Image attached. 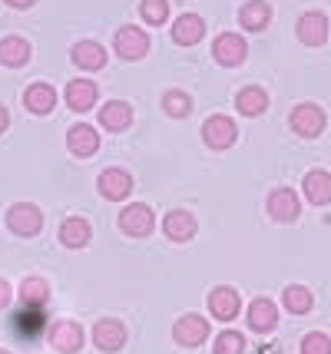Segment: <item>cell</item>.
<instances>
[{"label": "cell", "instance_id": "6da1fadb", "mask_svg": "<svg viewBox=\"0 0 331 354\" xmlns=\"http://www.w3.org/2000/svg\"><path fill=\"white\" fill-rule=\"evenodd\" d=\"M325 123H328V116H325V109L315 106V103H299V106L292 109V116H288L292 133H299L301 139L321 136V133H325Z\"/></svg>", "mask_w": 331, "mask_h": 354}, {"label": "cell", "instance_id": "7a4b0ae2", "mask_svg": "<svg viewBox=\"0 0 331 354\" xmlns=\"http://www.w3.org/2000/svg\"><path fill=\"white\" fill-rule=\"evenodd\" d=\"M7 229L20 235V239H33L37 232L44 229V212L30 205V202H14L7 209Z\"/></svg>", "mask_w": 331, "mask_h": 354}, {"label": "cell", "instance_id": "3957f363", "mask_svg": "<svg viewBox=\"0 0 331 354\" xmlns=\"http://www.w3.org/2000/svg\"><path fill=\"white\" fill-rule=\"evenodd\" d=\"M44 324H47V311H44V305H20V308L14 311V318H10L14 335L17 338H23V341L40 338Z\"/></svg>", "mask_w": 331, "mask_h": 354}, {"label": "cell", "instance_id": "277c9868", "mask_svg": "<svg viewBox=\"0 0 331 354\" xmlns=\"http://www.w3.org/2000/svg\"><path fill=\"white\" fill-rule=\"evenodd\" d=\"M202 139L209 149H229V146H236L238 139V129H236V120H229V116H209L202 123Z\"/></svg>", "mask_w": 331, "mask_h": 354}, {"label": "cell", "instance_id": "5b68a950", "mask_svg": "<svg viewBox=\"0 0 331 354\" xmlns=\"http://www.w3.org/2000/svg\"><path fill=\"white\" fill-rule=\"evenodd\" d=\"M113 50L123 57V60H142L146 53H149V33L140 30V27H120L116 30V40H113Z\"/></svg>", "mask_w": 331, "mask_h": 354}, {"label": "cell", "instance_id": "8992f818", "mask_svg": "<svg viewBox=\"0 0 331 354\" xmlns=\"http://www.w3.org/2000/svg\"><path fill=\"white\" fill-rule=\"evenodd\" d=\"M173 338L176 344H182V348H199L205 338H209V322H205L202 315H182V318H176L173 324Z\"/></svg>", "mask_w": 331, "mask_h": 354}, {"label": "cell", "instance_id": "52a82bcc", "mask_svg": "<svg viewBox=\"0 0 331 354\" xmlns=\"http://www.w3.org/2000/svg\"><path fill=\"white\" fill-rule=\"evenodd\" d=\"M212 57L222 66H242L245 57H249V44L238 33H219L216 44H212Z\"/></svg>", "mask_w": 331, "mask_h": 354}, {"label": "cell", "instance_id": "ba28073f", "mask_svg": "<svg viewBox=\"0 0 331 354\" xmlns=\"http://www.w3.org/2000/svg\"><path fill=\"white\" fill-rule=\"evenodd\" d=\"M120 229L126 232V235H133V239H142V235H149V232L156 229V216H153V209L142 205V202L126 205V209L120 212Z\"/></svg>", "mask_w": 331, "mask_h": 354}, {"label": "cell", "instance_id": "9c48e42d", "mask_svg": "<svg viewBox=\"0 0 331 354\" xmlns=\"http://www.w3.org/2000/svg\"><path fill=\"white\" fill-rule=\"evenodd\" d=\"M268 216L275 218V222H295L301 216V202L295 196V189H272L268 192Z\"/></svg>", "mask_w": 331, "mask_h": 354}, {"label": "cell", "instance_id": "30bf717a", "mask_svg": "<svg viewBox=\"0 0 331 354\" xmlns=\"http://www.w3.org/2000/svg\"><path fill=\"white\" fill-rule=\"evenodd\" d=\"M93 344L106 354L120 351V348L126 344V328H123V322H120V318H100V322L93 324Z\"/></svg>", "mask_w": 331, "mask_h": 354}, {"label": "cell", "instance_id": "8fae6325", "mask_svg": "<svg viewBox=\"0 0 331 354\" xmlns=\"http://www.w3.org/2000/svg\"><path fill=\"white\" fill-rule=\"evenodd\" d=\"M295 33H299V40L305 46H321L328 40V17L321 14V10H308V14L299 17Z\"/></svg>", "mask_w": 331, "mask_h": 354}, {"label": "cell", "instance_id": "7c38bea8", "mask_svg": "<svg viewBox=\"0 0 331 354\" xmlns=\"http://www.w3.org/2000/svg\"><path fill=\"white\" fill-rule=\"evenodd\" d=\"M242 308V298H238L236 288H229V285H219V288H212L209 292V311H212V318L216 322H232Z\"/></svg>", "mask_w": 331, "mask_h": 354}, {"label": "cell", "instance_id": "4fadbf2b", "mask_svg": "<svg viewBox=\"0 0 331 354\" xmlns=\"http://www.w3.org/2000/svg\"><path fill=\"white\" fill-rule=\"evenodd\" d=\"M96 185H100V196H103V199L123 202L129 192H133V176H129L126 169H106V172H100Z\"/></svg>", "mask_w": 331, "mask_h": 354}, {"label": "cell", "instance_id": "5bb4252c", "mask_svg": "<svg viewBox=\"0 0 331 354\" xmlns=\"http://www.w3.org/2000/svg\"><path fill=\"white\" fill-rule=\"evenodd\" d=\"M70 60L77 63L83 73H96V70L106 66V50H103V44H96V40H79L70 50Z\"/></svg>", "mask_w": 331, "mask_h": 354}, {"label": "cell", "instance_id": "9a60e30c", "mask_svg": "<svg viewBox=\"0 0 331 354\" xmlns=\"http://www.w3.org/2000/svg\"><path fill=\"white\" fill-rule=\"evenodd\" d=\"M96 96H100V90H96L93 80H70V83H66V90H64L66 106L73 109V113H86V109H93Z\"/></svg>", "mask_w": 331, "mask_h": 354}, {"label": "cell", "instance_id": "2e32d148", "mask_svg": "<svg viewBox=\"0 0 331 354\" xmlns=\"http://www.w3.org/2000/svg\"><path fill=\"white\" fill-rule=\"evenodd\" d=\"M50 348L60 354H77L83 348V328L73 322H57L50 328Z\"/></svg>", "mask_w": 331, "mask_h": 354}, {"label": "cell", "instance_id": "e0dca14e", "mask_svg": "<svg viewBox=\"0 0 331 354\" xmlns=\"http://www.w3.org/2000/svg\"><path fill=\"white\" fill-rule=\"evenodd\" d=\"M66 149L73 156H79V159H86V156H93L96 149H100V133L86 123L70 126V129H66Z\"/></svg>", "mask_w": 331, "mask_h": 354}, {"label": "cell", "instance_id": "ac0fdd59", "mask_svg": "<svg viewBox=\"0 0 331 354\" xmlns=\"http://www.w3.org/2000/svg\"><path fill=\"white\" fill-rule=\"evenodd\" d=\"M249 328H252L255 335H268V331H275V328H278V308H275V301H268V298H255L252 305H249Z\"/></svg>", "mask_w": 331, "mask_h": 354}, {"label": "cell", "instance_id": "d6986e66", "mask_svg": "<svg viewBox=\"0 0 331 354\" xmlns=\"http://www.w3.org/2000/svg\"><path fill=\"white\" fill-rule=\"evenodd\" d=\"M205 37V20L199 14H182L173 24V44L179 46H196Z\"/></svg>", "mask_w": 331, "mask_h": 354}, {"label": "cell", "instance_id": "ffe728a7", "mask_svg": "<svg viewBox=\"0 0 331 354\" xmlns=\"http://www.w3.org/2000/svg\"><path fill=\"white\" fill-rule=\"evenodd\" d=\"M23 106H27V113H33V116H47L50 109L57 106V90H53L50 83H30V86L23 90Z\"/></svg>", "mask_w": 331, "mask_h": 354}, {"label": "cell", "instance_id": "44dd1931", "mask_svg": "<svg viewBox=\"0 0 331 354\" xmlns=\"http://www.w3.org/2000/svg\"><path fill=\"white\" fill-rule=\"evenodd\" d=\"M129 123H133V106L126 100H110L100 109V126L110 133H123V129H129Z\"/></svg>", "mask_w": 331, "mask_h": 354}, {"label": "cell", "instance_id": "7402d4cb", "mask_svg": "<svg viewBox=\"0 0 331 354\" xmlns=\"http://www.w3.org/2000/svg\"><path fill=\"white\" fill-rule=\"evenodd\" d=\"M196 216L192 212H186V209H173L169 216L162 218V232L173 239V242H189L192 235H196Z\"/></svg>", "mask_w": 331, "mask_h": 354}, {"label": "cell", "instance_id": "603a6c76", "mask_svg": "<svg viewBox=\"0 0 331 354\" xmlns=\"http://www.w3.org/2000/svg\"><path fill=\"white\" fill-rule=\"evenodd\" d=\"M301 189H305V199L312 202V205H328L331 202V172L312 169L308 176H305Z\"/></svg>", "mask_w": 331, "mask_h": 354}, {"label": "cell", "instance_id": "cb8c5ba5", "mask_svg": "<svg viewBox=\"0 0 331 354\" xmlns=\"http://www.w3.org/2000/svg\"><path fill=\"white\" fill-rule=\"evenodd\" d=\"M268 20H272V3H268V0H249V3H242V10H238V24L252 33L265 30Z\"/></svg>", "mask_w": 331, "mask_h": 354}, {"label": "cell", "instance_id": "d4e9b609", "mask_svg": "<svg viewBox=\"0 0 331 354\" xmlns=\"http://www.w3.org/2000/svg\"><path fill=\"white\" fill-rule=\"evenodd\" d=\"M90 239H93V229H90V222L86 218H66L64 225H60V242L66 248H86L90 245Z\"/></svg>", "mask_w": 331, "mask_h": 354}, {"label": "cell", "instance_id": "484cf974", "mask_svg": "<svg viewBox=\"0 0 331 354\" xmlns=\"http://www.w3.org/2000/svg\"><path fill=\"white\" fill-rule=\"evenodd\" d=\"M236 109L242 116H262L268 109V93L262 86H245L236 93Z\"/></svg>", "mask_w": 331, "mask_h": 354}, {"label": "cell", "instance_id": "4316f807", "mask_svg": "<svg viewBox=\"0 0 331 354\" xmlns=\"http://www.w3.org/2000/svg\"><path fill=\"white\" fill-rule=\"evenodd\" d=\"M30 44L23 40V37H3L0 40V63L3 66H23V63L30 60Z\"/></svg>", "mask_w": 331, "mask_h": 354}, {"label": "cell", "instance_id": "83f0119b", "mask_svg": "<svg viewBox=\"0 0 331 354\" xmlns=\"http://www.w3.org/2000/svg\"><path fill=\"white\" fill-rule=\"evenodd\" d=\"M282 301L292 315H305V311H312V305H315V298H312V292L305 285H288L282 292Z\"/></svg>", "mask_w": 331, "mask_h": 354}, {"label": "cell", "instance_id": "f1b7e54d", "mask_svg": "<svg viewBox=\"0 0 331 354\" xmlns=\"http://www.w3.org/2000/svg\"><path fill=\"white\" fill-rule=\"evenodd\" d=\"M20 301L23 305H47L50 301V285L44 278H23L20 281Z\"/></svg>", "mask_w": 331, "mask_h": 354}, {"label": "cell", "instance_id": "f546056e", "mask_svg": "<svg viewBox=\"0 0 331 354\" xmlns=\"http://www.w3.org/2000/svg\"><path fill=\"white\" fill-rule=\"evenodd\" d=\"M162 109H166V116L182 120L192 113V96L186 90H166L162 93Z\"/></svg>", "mask_w": 331, "mask_h": 354}, {"label": "cell", "instance_id": "4dcf8cb0", "mask_svg": "<svg viewBox=\"0 0 331 354\" xmlns=\"http://www.w3.org/2000/svg\"><path fill=\"white\" fill-rule=\"evenodd\" d=\"M140 14L149 27H162V24L169 20V0H142Z\"/></svg>", "mask_w": 331, "mask_h": 354}, {"label": "cell", "instance_id": "1f68e13d", "mask_svg": "<svg viewBox=\"0 0 331 354\" xmlns=\"http://www.w3.org/2000/svg\"><path fill=\"white\" fill-rule=\"evenodd\" d=\"M212 351L216 354H242L245 351V338L238 335V331H222L216 344H212Z\"/></svg>", "mask_w": 331, "mask_h": 354}, {"label": "cell", "instance_id": "d6a6232c", "mask_svg": "<svg viewBox=\"0 0 331 354\" xmlns=\"http://www.w3.org/2000/svg\"><path fill=\"white\" fill-rule=\"evenodd\" d=\"M301 354H331V338L321 331H312L301 338Z\"/></svg>", "mask_w": 331, "mask_h": 354}, {"label": "cell", "instance_id": "836d02e7", "mask_svg": "<svg viewBox=\"0 0 331 354\" xmlns=\"http://www.w3.org/2000/svg\"><path fill=\"white\" fill-rule=\"evenodd\" d=\"M10 301H14V288H10V285L0 278V311L10 308Z\"/></svg>", "mask_w": 331, "mask_h": 354}, {"label": "cell", "instance_id": "e575fe53", "mask_svg": "<svg viewBox=\"0 0 331 354\" xmlns=\"http://www.w3.org/2000/svg\"><path fill=\"white\" fill-rule=\"evenodd\" d=\"M3 3H7V7H14V10H30L37 0H3Z\"/></svg>", "mask_w": 331, "mask_h": 354}, {"label": "cell", "instance_id": "d590c367", "mask_svg": "<svg viewBox=\"0 0 331 354\" xmlns=\"http://www.w3.org/2000/svg\"><path fill=\"white\" fill-rule=\"evenodd\" d=\"M10 126V113H7V106L0 103V136H3V129Z\"/></svg>", "mask_w": 331, "mask_h": 354}, {"label": "cell", "instance_id": "8d00e7d4", "mask_svg": "<svg viewBox=\"0 0 331 354\" xmlns=\"http://www.w3.org/2000/svg\"><path fill=\"white\" fill-rule=\"evenodd\" d=\"M0 354H10V351H3V348H0Z\"/></svg>", "mask_w": 331, "mask_h": 354}]
</instances>
